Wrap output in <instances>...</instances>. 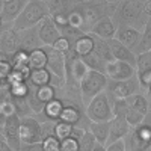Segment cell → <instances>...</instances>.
Instances as JSON below:
<instances>
[{
    "label": "cell",
    "instance_id": "cell-1",
    "mask_svg": "<svg viewBox=\"0 0 151 151\" xmlns=\"http://www.w3.org/2000/svg\"><path fill=\"white\" fill-rule=\"evenodd\" d=\"M148 0H121L116 5L113 21L116 26H132L144 30L145 23L150 18L145 12Z\"/></svg>",
    "mask_w": 151,
    "mask_h": 151
},
{
    "label": "cell",
    "instance_id": "cell-2",
    "mask_svg": "<svg viewBox=\"0 0 151 151\" xmlns=\"http://www.w3.org/2000/svg\"><path fill=\"white\" fill-rule=\"evenodd\" d=\"M118 3L109 2V0H82L76 3V9L80 11L85 18L86 33L92 29L95 23H98L104 17H113Z\"/></svg>",
    "mask_w": 151,
    "mask_h": 151
},
{
    "label": "cell",
    "instance_id": "cell-3",
    "mask_svg": "<svg viewBox=\"0 0 151 151\" xmlns=\"http://www.w3.org/2000/svg\"><path fill=\"white\" fill-rule=\"evenodd\" d=\"M47 17H50V11L45 0H29V3L21 12V15L15 20L14 29L21 32L26 29L36 27Z\"/></svg>",
    "mask_w": 151,
    "mask_h": 151
},
{
    "label": "cell",
    "instance_id": "cell-4",
    "mask_svg": "<svg viewBox=\"0 0 151 151\" xmlns=\"http://www.w3.org/2000/svg\"><path fill=\"white\" fill-rule=\"evenodd\" d=\"M107 82H109V79L104 73L94 71V70L88 71L85 79L80 82V95L83 100V104L88 106L91 103V100H94L98 94L104 92Z\"/></svg>",
    "mask_w": 151,
    "mask_h": 151
},
{
    "label": "cell",
    "instance_id": "cell-5",
    "mask_svg": "<svg viewBox=\"0 0 151 151\" xmlns=\"http://www.w3.org/2000/svg\"><path fill=\"white\" fill-rule=\"evenodd\" d=\"M124 141L127 150H151V110L139 125L132 127Z\"/></svg>",
    "mask_w": 151,
    "mask_h": 151
},
{
    "label": "cell",
    "instance_id": "cell-6",
    "mask_svg": "<svg viewBox=\"0 0 151 151\" xmlns=\"http://www.w3.org/2000/svg\"><path fill=\"white\" fill-rule=\"evenodd\" d=\"M124 100H125V104H127L125 119H127V122L132 125V127H136V125H139L144 121L147 113L151 110L148 95L145 92H139V94L130 95V97L124 98Z\"/></svg>",
    "mask_w": 151,
    "mask_h": 151
},
{
    "label": "cell",
    "instance_id": "cell-7",
    "mask_svg": "<svg viewBox=\"0 0 151 151\" xmlns=\"http://www.w3.org/2000/svg\"><path fill=\"white\" fill-rule=\"evenodd\" d=\"M139 92H144V89L139 83L137 74L127 80H110L109 79L107 86H106V94L109 95L112 103L116 101V100H124L130 95L139 94Z\"/></svg>",
    "mask_w": 151,
    "mask_h": 151
},
{
    "label": "cell",
    "instance_id": "cell-8",
    "mask_svg": "<svg viewBox=\"0 0 151 151\" xmlns=\"http://www.w3.org/2000/svg\"><path fill=\"white\" fill-rule=\"evenodd\" d=\"M86 115L94 122H103V121H110L113 116V103L110 101L109 95L104 92L98 94L91 103L86 106Z\"/></svg>",
    "mask_w": 151,
    "mask_h": 151
},
{
    "label": "cell",
    "instance_id": "cell-9",
    "mask_svg": "<svg viewBox=\"0 0 151 151\" xmlns=\"http://www.w3.org/2000/svg\"><path fill=\"white\" fill-rule=\"evenodd\" d=\"M44 50L48 58L47 68L55 76V86L60 89L67 83V56L53 47H44Z\"/></svg>",
    "mask_w": 151,
    "mask_h": 151
},
{
    "label": "cell",
    "instance_id": "cell-10",
    "mask_svg": "<svg viewBox=\"0 0 151 151\" xmlns=\"http://www.w3.org/2000/svg\"><path fill=\"white\" fill-rule=\"evenodd\" d=\"M21 116L20 115H12L8 118L0 116V133H2V139H5L15 151L21 150Z\"/></svg>",
    "mask_w": 151,
    "mask_h": 151
},
{
    "label": "cell",
    "instance_id": "cell-11",
    "mask_svg": "<svg viewBox=\"0 0 151 151\" xmlns=\"http://www.w3.org/2000/svg\"><path fill=\"white\" fill-rule=\"evenodd\" d=\"M20 134H21V141L24 144H36V142H42L45 139L44 125L35 115L21 118Z\"/></svg>",
    "mask_w": 151,
    "mask_h": 151
},
{
    "label": "cell",
    "instance_id": "cell-12",
    "mask_svg": "<svg viewBox=\"0 0 151 151\" xmlns=\"http://www.w3.org/2000/svg\"><path fill=\"white\" fill-rule=\"evenodd\" d=\"M21 48V36L20 32L14 27L2 29V36H0V56L2 60H11L18 50Z\"/></svg>",
    "mask_w": 151,
    "mask_h": 151
},
{
    "label": "cell",
    "instance_id": "cell-13",
    "mask_svg": "<svg viewBox=\"0 0 151 151\" xmlns=\"http://www.w3.org/2000/svg\"><path fill=\"white\" fill-rule=\"evenodd\" d=\"M59 94V89L55 85H47L41 88H33L32 92L29 95V104L35 113H40L47 103H50L52 100H55Z\"/></svg>",
    "mask_w": 151,
    "mask_h": 151
},
{
    "label": "cell",
    "instance_id": "cell-14",
    "mask_svg": "<svg viewBox=\"0 0 151 151\" xmlns=\"http://www.w3.org/2000/svg\"><path fill=\"white\" fill-rule=\"evenodd\" d=\"M29 0H3L0 15H2V29L14 27L15 20L21 15Z\"/></svg>",
    "mask_w": 151,
    "mask_h": 151
},
{
    "label": "cell",
    "instance_id": "cell-15",
    "mask_svg": "<svg viewBox=\"0 0 151 151\" xmlns=\"http://www.w3.org/2000/svg\"><path fill=\"white\" fill-rule=\"evenodd\" d=\"M137 74L136 67L130 65L129 62L112 60L106 65V76L110 80H127Z\"/></svg>",
    "mask_w": 151,
    "mask_h": 151
},
{
    "label": "cell",
    "instance_id": "cell-16",
    "mask_svg": "<svg viewBox=\"0 0 151 151\" xmlns=\"http://www.w3.org/2000/svg\"><path fill=\"white\" fill-rule=\"evenodd\" d=\"M38 35H40L42 47H53L56 44V41L62 36L59 27L55 24L52 17L44 18L40 24H38Z\"/></svg>",
    "mask_w": 151,
    "mask_h": 151
},
{
    "label": "cell",
    "instance_id": "cell-17",
    "mask_svg": "<svg viewBox=\"0 0 151 151\" xmlns=\"http://www.w3.org/2000/svg\"><path fill=\"white\" fill-rule=\"evenodd\" d=\"M115 38L137 55V50H139V45L142 41V30L132 26H118Z\"/></svg>",
    "mask_w": 151,
    "mask_h": 151
},
{
    "label": "cell",
    "instance_id": "cell-18",
    "mask_svg": "<svg viewBox=\"0 0 151 151\" xmlns=\"http://www.w3.org/2000/svg\"><path fill=\"white\" fill-rule=\"evenodd\" d=\"M109 47H110V52L113 55V59L115 60H122V62H129L130 65L136 67V62H137V55L130 50L127 45H124L121 41H118L116 38H110L107 40Z\"/></svg>",
    "mask_w": 151,
    "mask_h": 151
},
{
    "label": "cell",
    "instance_id": "cell-19",
    "mask_svg": "<svg viewBox=\"0 0 151 151\" xmlns=\"http://www.w3.org/2000/svg\"><path fill=\"white\" fill-rule=\"evenodd\" d=\"M64 107H65V103L62 101L59 97H56V98L52 100L50 103H47V104L44 106V109H42L40 113H36L35 116L40 119L41 122H47V121L56 122V121H59L60 113H62V110H64Z\"/></svg>",
    "mask_w": 151,
    "mask_h": 151
},
{
    "label": "cell",
    "instance_id": "cell-20",
    "mask_svg": "<svg viewBox=\"0 0 151 151\" xmlns=\"http://www.w3.org/2000/svg\"><path fill=\"white\" fill-rule=\"evenodd\" d=\"M110 134H109V141H107V145L112 144V142H116V141H121V139H125L132 130V125L127 122L124 116H113L110 121Z\"/></svg>",
    "mask_w": 151,
    "mask_h": 151
},
{
    "label": "cell",
    "instance_id": "cell-21",
    "mask_svg": "<svg viewBox=\"0 0 151 151\" xmlns=\"http://www.w3.org/2000/svg\"><path fill=\"white\" fill-rule=\"evenodd\" d=\"M116 30H118V26H116V23L113 21V17H104L98 23H95L92 26V29L88 33L100 36V38H103V40H110V38H115Z\"/></svg>",
    "mask_w": 151,
    "mask_h": 151
},
{
    "label": "cell",
    "instance_id": "cell-22",
    "mask_svg": "<svg viewBox=\"0 0 151 151\" xmlns=\"http://www.w3.org/2000/svg\"><path fill=\"white\" fill-rule=\"evenodd\" d=\"M20 36H21V50L32 52L33 48H41L42 47V42L40 40V35H38V26L32 27V29L21 30Z\"/></svg>",
    "mask_w": 151,
    "mask_h": 151
},
{
    "label": "cell",
    "instance_id": "cell-23",
    "mask_svg": "<svg viewBox=\"0 0 151 151\" xmlns=\"http://www.w3.org/2000/svg\"><path fill=\"white\" fill-rule=\"evenodd\" d=\"M71 52L77 58H85L88 55H91L94 52V38L91 33H83L80 38H77V41L74 42Z\"/></svg>",
    "mask_w": 151,
    "mask_h": 151
},
{
    "label": "cell",
    "instance_id": "cell-24",
    "mask_svg": "<svg viewBox=\"0 0 151 151\" xmlns=\"http://www.w3.org/2000/svg\"><path fill=\"white\" fill-rule=\"evenodd\" d=\"M29 85L33 88H41V86H47V85H55V76L52 74L48 68L44 70H35L30 73L29 77Z\"/></svg>",
    "mask_w": 151,
    "mask_h": 151
},
{
    "label": "cell",
    "instance_id": "cell-25",
    "mask_svg": "<svg viewBox=\"0 0 151 151\" xmlns=\"http://www.w3.org/2000/svg\"><path fill=\"white\" fill-rule=\"evenodd\" d=\"M89 130L94 134V137L97 139L98 144L107 145L109 134H110V124H109V121H103V122H94V121H91Z\"/></svg>",
    "mask_w": 151,
    "mask_h": 151
},
{
    "label": "cell",
    "instance_id": "cell-26",
    "mask_svg": "<svg viewBox=\"0 0 151 151\" xmlns=\"http://www.w3.org/2000/svg\"><path fill=\"white\" fill-rule=\"evenodd\" d=\"M47 64H48V58H47L44 47L33 48L32 52H29V67L32 71L44 70V68H47Z\"/></svg>",
    "mask_w": 151,
    "mask_h": 151
},
{
    "label": "cell",
    "instance_id": "cell-27",
    "mask_svg": "<svg viewBox=\"0 0 151 151\" xmlns=\"http://www.w3.org/2000/svg\"><path fill=\"white\" fill-rule=\"evenodd\" d=\"M92 38H94V53L100 59H103L106 64H109V62H112V60H115V59H113L112 52H110V47H109L107 40H103V38L95 36V35H92Z\"/></svg>",
    "mask_w": 151,
    "mask_h": 151
},
{
    "label": "cell",
    "instance_id": "cell-28",
    "mask_svg": "<svg viewBox=\"0 0 151 151\" xmlns=\"http://www.w3.org/2000/svg\"><path fill=\"white\" fill-rule=\"evenodd\" d=\"M48 5L50 15H56V14H70L76 6V0H45Z\"/></svg>",
    "mask_w": 151,
    "mask_h": 151
},
{
    "label": "cell",
    "instance_id": "cell-29",
    "mask_svg": "<svg viewBox=\"0 0 151 151\" xmlns=\"http://www.w3.org/2000/svg\"><path fill=\"white\" fill-rule=\"evenodd\" d=\"M80 59L88 65V68H89V70L100 71V73H104V74H106V65H107V64H106L103 59H100L94 52H92L91 55L85 56V58H80Z\"/></svg>",
    "mask_w": 151,
    "mask_h": 151
},
{
    "label": "cell",
    "instance_id": "cell-30",
    "mask_svg": "<svg viewBox=\"0 0 151 151\" xmlns=\"http://www.w3.org/2000/svg\"><path fill=\"white\" fill-rule=\"evenodd\" d=\"M68 26H70V27H74V29H79V30H82V32L86 33L85 18H83V15L80 14V11L76 9V6H74V9L70 12V15H68Z\"/></svg>",
    "mask_w": 151,
    "mask_h": 151
},
{
    "label": "cell",
    "instance_id": "cell-31",
    "mask_svg": "<svg viewBox=\"0 0 151 151\" xmlns=\"http://www.w3.org/2000/svg\"><path fill=\"white\" fill-rule=\"evenodd\" d=\"M147 50H151V17L147 20L145 27L142 30V41H141L139 50H137V55L147 52Z\"/></svg>",
    "mask_w": 151,
    "mask_h": 151
},
{
    "label": "cell",
    "instance_id": "cell-32",
    "mask_svg": "<svg viewBox=\"0 0 151 151\" xmlns=\"http://www.w3.org/2000/svg\"><path fill=\"white\" fill-rule=\"evenodd\" d=\"M95 145H97V139L91 133V130H86L85 134L79 139V151H92Z\"/></svg>",
    "mask_w": 151,
    "mask_h": 151
},
{
    "label": "cell",
    "instance_id": "cell-33",
    "mask_svg": "<svg viewBox=\"0 0 151 151\" xmlns=\"http://www.w3.org/2000/svg\"><path fill=\"white\" fill-rule=\"evenodd\" d=\"M73 129L74 127L71 124H67L64 121H56V124H55V136L59 141H64V139H67V137L71 136Z\"/></svg>",
    "mask_w": 151,
    "mask_h": 151
},
{
    "label": "cell",
    "instance_id": "cell-34",
    "mask_svg": "<svg viewBox=\"0 0 151 151\" xmlns=\"http://www.w3.org/2000/svg\"><path fill=\"white\" fill-rule=\"evenodd\" d=\"M136 70H137V73L145 71V70H151V50H147V52H142V53L137 55Z\"/></svg>",
    "mask_w": 151,
    "mask_h": 151
},
{
    "label": "cell",
    "instance_id": "cell-35",
    "mask_svg": "<svg viewBox=\"0 0 151 151\" xmlns=\"http://www.w3.org/2000/svg\"><path fill=\"white\" fill-rule=\"evenodd\" d=\"M11 64L14 67H29V52L20 48L18 52L12 56Z\"/></svg>",
    "mask_w": 151,
    "mask_h": 151
},
{
    "label": "cell",
    "instance_id": "cell-36",
    "mask_svg": "<svg viewBox=\"0 0 151 151\" xmlns=\"http://www.w3.org/2000/svg\"><path fill=\"white\" fill-rule=\"evenodd\" d=\"M42 145H44V151H62L60 141L56 136H47L42 141Z\"/></svg>",
    "mask_w": 151,
    "mask_h": 151
},
{
    "label": "cell",
    "instance_id": "cell-37",
    "mask_svg": "<svg viewBox=\"0 0 151 151\" xmlns=\"http://www.w3.org/2000/svg\"><path fill=\"white\" fill-rule=\"evenodd\" d=\"M53 48H56L58 52H60V53H64V55H68L70 52H71V48H73V45H71V42L67 40V38H64V36H60L59 40L56 41V44L53 45Z\"/></svg>",
    "mask_w": 151,
    "mask_h": 151
},
{
    "label": "cell",
    "instance_id": "cell-38",
    "mask_svg": "<svg viewBox=\"0 0 151 151\" xmlns=\"http://www.w3.org/2000/svg\"><path fill=\"white\" fill-rule=\"evenodd\" d=\"M14 65L11 64V60H0V80H8Z\"/></svg>",
    "mask_w": 151,
    "mask_h": 151
},
{
    "label": "cell",
    "instance_id": "cell-39",
    "mask_svg": "<svg viewBox=\"0 0 151 151\" xmlns=\"http://www.w3.org/2000/svg\"><path fill=\"white\" fill-rule=\"evenodd\" d=\"M137 79H139V83L142 86L144 92H147V89L151 86V70H145L137 73Z\"/></svg>",
    "mask_w": 151,
    "mask_h": 151
},
{
    "label": "cell",
    "instance_id": "cell-40",
    "mask_svg": "<svg viewBox=\"0 0 151 151\" xmlns=\"http://www.w3.org/2000/svg\"><path fill=\"white\" fill-rule=\"evenodd\" d=\"M62 151H79V141L74 137H67V139L60 141Z\"/></svg>",
    "mask_w": 151,
    "mask_h": 151
},
{
    "label": "cell",
    "instance_id": "cell-41",
    "mask_svg": "<svg viewBox=\"0 0 151 151\" xmlns=\"http://www.w3.org/2000/svg\"><path fill=\"white\" fill-rule=\"evenodd\" d=\"M107 151H127V145H125V141H116V142H112L109 145H106Z\"/></svg>",
    "mask_w": 151,
    "mask_h": 151
},
{
    "label": "cell",
    "instance_id": "cell-42",
    "mask_svg": "<svg viewBox=\"0 0 151 151\" xmlns=\"http://www.w3.org/2000/svg\"><path fill=\"white\" fill-rule=\"evenodd\" d=\"M20 151H44V145L42 142H36V144H21V150Z\"/></svg>",
    "mask_w": 151,
    "mask_h": 151
},
{
    "label": "cell",
    "instance_id": "cell-43",
    "mask_svg": "<svg viewBox=\"0 0 151 151\" xmlns=\"http://www.w3.org/2000/svg\"><path fill=\"white\" fill-rule=\"evenodd\" d=\"M0 151H15V150L12 148L5 139H2V142H0Z\"/></svg>",
    "mask_w": 151,
    "mask_h": 151
},
{
    "label": "cell",
    "instance_id": "cell-44",
    "mask_svg": "<svg viewBox=\"0 0 151 151\" xmlns=\"http://www.w3.org/2000/svg\"><path fill=\"white\" fill-rule=\"evenodd\" d=\"M92 151H107V148H106V145L98 144V142H97V145H95V148H94Z\"/></svg>",
    "mask_w": 151,
    "mask_h": 151
},
{
    "label": "cell",
    "instance_id": "cell-45",
    "mask_svg": "<svg viewBox=\"0 0 151 151\" xmlns=\"http://www.w3.org/2000/svg\"><path fill=\"white\" fill-rule=\"evenodd\" d=\"M147 95H148V100H150V109H151V86L147 89V92H145Z\"/></svg>",
    "mask_w": 151,
    "mask_h": 151
},
{
    "label": "cell",
    "instance_id": "cell-46",
    "mask_svg": "<svg viewBox=\"0 0 151 151\" xmlns=\"http://www.w3.org/2000/svg\"><path fill=\"white\" fill-rule=\"evenodd\" d=\"M127 151H151V150H127Z\"/></svg>",
    "mask_w": 151,
    "mask_h": 151
},
{
    "label": "cell",
    "instance_id": "cell-47",
    "mask_svg": "<svg viewBox=\"0 0 151 151\" xmlns=\"http://www.w3.org/2000/svg\"><path fill=\"white\" fill-rule=\"evenodd\" d=\"M109 2H113V3H118V2H121V0H109Z\"/></svg>",
    "mask_w": 151,
    "mask_h": 151
},
{
    "label": "cell",
    "instance_id": "cell-48",
    "mask_svg": "<svg viewBox=\"0 0 151 151\" xmlns=\"http://www.w3.org/2000/svg\"><path fill=\"white\" fill-rule=\"evenodd\" d=\"M76 2H82V0H76Z\"/></svg>",
    "mask_w": 151,
    "mask_h": 151
}]
</instances>
